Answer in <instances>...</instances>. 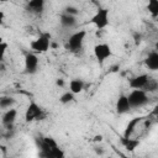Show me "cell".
Segmentation results:
<instances>
[{
    "label": "cell",
    "instance_id": "obj_1",
    "mask_svg": "<svg viewBox=\"0 0 158 158\" xmlns=\"http://www.w3.org/2000/svg\"><path fill=\"white\" fill-rule=\"evenodd\" d=\"M38 147L41 148L40 156L46 158H62L64 157L63 151L59 148L57 141L53 137H41L38 141Z\"/></svg>",
    "mask_w": 158,
    "mask_h": 158
},
{
    "label": "cell",
    "instance_id": "obj_2",
    "mask_svg": "<svg viewBox=\"0 0 158 158\" xmlns=\"http://www.w3.org/2000/svg\"><path fill=\"white\" fill-rule=\"evenodd\" d=\"M51 33L43 32L36 40L30 42V47L35 53H46L48 49H51Z\"/></svg>",
    "mask_w": 158,
    "mask_h": 158
},
{
    "label": "cell",
    "instance_id": "obj_3",
    "mask_svg": "<svg viewBox=\"0 0 158 158\" xmlns=\"http://www.w3.org/2000/svg\"><path fill=\"white\" fill-rule=\"evenodd\" d=\"M89 22L94 25L98 30H104L110 22V10L106 7H98L96 12L91 16Z\"/></svg>",
    "mask_w": 158,
    "mask_h": 158
},
{
    "label": "cell",
    "instance_id": "obj_4",
    "mask_svg": "<svg viewBox=\"0 0 158 158\" xmlns=\"http://www.w3.org/2000/svg\"><path fill=\"white\" fill-rule=\"evenodd\" d=\"M127 99L131 107H142L148 104V93L143 89H132L131 93L127 95Z\"/></svg>",
    "mask_w": 158,
    "mask_h": 158
},
{
    "label": "cell",
    "instance_id": "obj_5",
    "mask_svg": "<svg viewBox=\"0 0 158 158\" xmlns=\"http://www.w3.org/2000/svg\"><path fill=\"white\" fill-rule=\"evenodd\" d=\"M86 37V31L85 30H79L74 33H72L67 41V48L70 52H79L83 48L84 41Z\"/></svg>",
    "mask_w": 158,
    "mask_h": 158
},
{
    "label": "cell",
    "instance_id": "obj_6",
    "mask_svg": "<svg viewBox=\"0 0 158 158\" xmlns=\"http://www.w3.org/2000/svg\"><path fill=\"white\" fill-rule=\"evenodd\" d=\"M43 117H44V114H43L42 107L36 101H30L25 111V121L33 122L37 120H43Z\"/></svg>",
    "mask_w": 158,
    "mask_h": 158
},
{
    "label": "cell",
    "instance_id": "obj_7",
    "mask_svg": "<svg viewBox=\"0 0 158 158\" xmlns=\"http://www.w3.org/2000/svg\"><path fill=\"white\" fill-rule=\"evenodd\" d=\"M38 64H40V59L37 57V53L35 52H27L25 54V73L26 74H35L38 70Z\"/></svg>",
    "mask_w": 158,
    "mask_h": 158
},
{
    "label": "cell",
    "instance_id": "obj_8",
    "mask_svg": "<svg viewBox=\"0 0 158 158\" xmlns=\"http://www.w3.org/2000/svg\"><path fill=\"white\" fill-rule=\"evenodd\" d=\"M111 54V47L107 43H98L94 46V56L99 63H104Z\"/></svg>",
    "mask_w": 158,
    "mask_h": 158
},
{
    "label": "cell",
    "instance_id": "obj_9",
    "mask_svg": "<svg viewBox=\"0 0 158 158\" xmlns=\"http://www.w3.org/2000/svg\"><path fill=\"white\" fill-rule=\"evenodd\" d=\"M17 118V110L14 109V107H10L7 110H5V112L2 114V117H1V125L5 130H10V128H14V125H15V121Z\"/></svg>",
    "mask_w": 158,
    "mask_h": 158
},
{
    "label": "cell",
    "instance_id": "obj_10",
    "mask_svg": "<svg viewBox=\"0 0 158 158\" xmlns=\"http://www.w3.org/2000/svg\"><path fill=\"white\" fill-rule=\"evenodd\" d=\"M46 0H28L26 4V10L32 15H41L44 11Z\"/></svg>",
    "mask_w": 158,
    "mask_h": 158
},
{
    "label": "cell",
    "instance_id": "obj_11",
    "mask_svg": "<svg viewBox=\"0 0 158 158\" xmlns=\"http://www.w3.org/2000/svg\"><path fill=\"white\" fill-rule=\"evenodd\" d=\"M115 109H116V112H117L118 115H125V114L130 112V110H131L132 107H131V105H130V102H128L127 95L121 94V95L117 98Z\"/></svg>",
    "mask_w": 158,
    "mask_h": 158
},
{
    "label": "cell",
    "instance_id": "obj_12",
    "mask_svg": "<svg viewBox=\"0 0 158 158\" xmlns=\"http://www.w3.org/2000/svg\"><path fill=\"white\" fill-rule=\"evenodd\" d=\"M149 78H151V77H149L148 74H146V73L138 74V75H136V77H133V78L130 79L128 86H130L131 89H143Z\"/></svg>",
    "mask_w": 158,
    "mask_h": 158
},
{
    "label": "cell",
    "instance_id": "obj_13",
    "mask_svg": "<svg viewBox=\"0 0 158 158\" xmlns=\"http://www.w3.org/2000/svg\"><path fill=\"white\" fill-rule=\"evenodd\" d=\"M142 120H143V117H133L132 120H130L127 126H126V128H125V131H123L122 137H132V135L135 133L137 126L141 123Z\"/></svg>",
    "mask_w": 158,
    "mask_h": 158
},
{
    "label": "cell",
    "instance_id": "obj_14",
    "mask_svg": "<svg viewBox=\"0 0 158 158\" xmlns=\"http://www.w3.org/2000/svg\"><path fill=\"white\" fill-rule=\"evenodd\" d=\"M144 65L151 70H158V52L152 51L144 59Z\"/></svg>",
    "mask_w": 158,
    "mask_h": 158
},
{
    "label": "cell",
    "instance_id": "obj_15",
    "mask_svg": "<svg viewBox=\"0 0 158 158\" xmlns=\"http://www.w3.org/2000/svg\"><path fill=\"white\" fill-rule=\"evenodd\" d=\"M59 22L63 27L65 28H73L77 26V16H73V15H68V14H64L62 12V15L59 16Z\"/></svg>",
    "mask_w": 158,
    "mask_h": 158
},
{
    "label": "cell",
    "instance_id": "obj_16",
    "mask_svg": "<svg viewBox=\"0 0 158 158\" xmlns=\"http://www.w3.org/2000/svg\"><path fill=\"white\" fill-rule=\"evenodd\" d=\"M121 143L127 151L132 152L139 146V139L132 138V137H121Z\"/></svg>",
    "mask_w": 158,
    "mask_h": 158
},
{
    "label": "cell",
    "instance_id": "obj_17",
    "mask_svg": "<svg viewBox=\"0 0 158 158\" xmlns=\"http://www.w3.org/2000/svg\"><path fill=\"white\" fill-rule=\"evenodd\" d=\"M85 88V83L84 80L81 79H72L69 81V90L73 93V94H79L84 90Z\"/></svg>",
    "mask_w": 158,
    "mask_h": 158
},
{
    "label": "cell",
    "instance_id": "obj_18",
    "mask_svg": "<svg viewBox=\"0 0 158 158\" xmlns=\"http://www.w3.org/2000/svg\"><path fill=\"white\" fill-rule=\"evenodd\" d=\"M16 104V100L12 96H1L0 98V109L2 110H7L10 107H12Z\"/></svg>",
    "mask_w": 158,
    "mask_h": 158
},
{
    "label": "cell",
    "instance_id": "obj_19",
    "mask_svg": "<svg viewBox=\"0 0 158 158\" xmlns=\"http://www.w3.org/2000/svg\"><path fill=\"white\" fill-rule=\"evenodd\" d=\"M147 10L153 19L158 17V0H148Z\"/></svg>",
    "mask_w": 158,
    "mask_h": 158
},
{
    "label": "cell",
    "instance_id": "obj_20",
    "mask_svg": "<svg viewBox=\"0 0 158 158\" xmlns=\"http://www.w3.org/2000/svg\"><path fill=\"white\" fill-rule=\"evenodd\" d=\"M74 99H75V94H73V93L69 90V91L63 93V94L59 96V102L63 104V105H67V104L74 101Z\"/></svg>",
    "mask_w": 158,
    "mask_h": 158
},
{
    "label": "cell",
    "instance_id": "obj_21",
    "mask_svg": "<svg viewBox=\"0 0 158 158\" xmlns=\"http://www.w3.org/2000/svg\"><path fill=\"white\" fill-rule=\"evenodd\" d=\"M157 89H158V83H157V80L153 79V78H149L148 81H147V84H146L144 88H143V90L147 91V93H153V91H156Z\"/></svg>",
    "mask_w": 158,
    "mask_h": 158
},
{
    "label": "cell",
    "instance_id": "obj_22",
    "mask_svg": "<svg viewBox=\"0 0 158 158\" xmlns=\"http://www.w3.org/2000/svg\"><path fill=\"white\" fill-rule=\"evenodd\" d=\"M63 12H64V14H68V15L77 16V15L79 14V10H78V7H75V6H73V5H68V6H65V7L63 9Z\"/></svg>",
    "mask_w": 158,
    "mask_h": 158
},
{
    "label": "cell",
    "instance_id": "obj_23",
    "mask_svg": "<svg viewBox=\"0 0 158 158\" xmlns=\"http://www.w3.org/2000/svg\"><path fill=\"white\" fill-rule=\"evenodd\" d=\"M6 49H7V43H6V42H1V43H0V63L4 62Z\"/></svg>",
    "mask_w": 158,
    "mask_h": 158
},
{
    "label": "cell",
    "instance_id": "obj_24",
    "mask_svg": "<svg viewBox=\"0 0 158 158\" xmlns=\"http://www.w3.org/2000/svg\"><path fill=\"white\" fill-rule=\"evenodd\" d=\"M133 40H135V43L136 44H139L142 42V35L139 32H135L133 33Z\"/></svg>",
    "mask_w": 158,
    "mask_h": 158
},
{
    "label": "cell",
    "instance_id": "obj_25",
    "mask_svg": "<svg viewBox=\"0 0 158 158\" xmlns=\"http://www.w3.org/2000/svg\"><path fill=\"white\" fill-rule=\"evenodd\" d=\"M94 151H95V153H96V154H99V156L104 154V149H102V147H95V148H94Z\"/></svg>",
    "mask_w": 158,
    "mask_h": 158
},
{
    "label": "cell",
    "instance_id": "obj_26",
    "mask_svg": "<svg viewBox=\"0 0 158 158\" xmlns=\"http://www.w3.org/2000/svg\"><path fill=\"white\" fill-rule=\"evenodd\" d=\"M56 84H57V86H63L64 85V80L62 78H59V79L56 80Z\"/></svg>",
    "mask_w": 158,
    "mask_h": 158
},
{
    "label": "cell",
    "instance_id": "obj_27",
    "mask_svg": "<svg viewBox=\"0 0 158 158\" xmlns=\"http://www.w3.org/2000/svg\"><path fill=\"white\" fill-rule=\"evenodd\" d=\"M4 20H5V14H4V11L0 10V26L4 23Z\"/></svg>",
    "mask_w": 158,
    "mask_h": 158
},
{
    "label": "cell",
    "instance_id": "obj_28",
    "mask_svg": "<svg viewBox=\"0 0 158 158\" xmlns=\"http://www.w3.org/2000/svg\"><path fill=\"white\" fill-rule=\"evenodd\" d=\"M95 141H101V136H96L95 137Z\"/></svg>",
    "mask_w": 158,
    "mask_h": 158
},
{
    "label": "cell",
    "instance_id": "obj_29",
    "mask_svg": "<svg viewBox=\"0 0 158 158\" xmlns=\"http://www.w3.org/2000/svg\"><path fill=\"white\" fill-rule=\"evenodd\" d=\"M9 1H11V0H0V2H9Z\"/></svg>",
    "mask_w": 158,
    "mask_h": 158
},
{
    "label": "cell",
    "instance_id": "obj_30",
    "mask_svg": "<svg viewBox=\"0 0 158 158\" xmlns=\"http://www.w3.org/2000/svg\"><path fill=\"white\" fill-rule=\"evenodd\" d=\"M1 42H4V40H2V37H0V43H1Z\"/></svg>",
    "mask_w": 158,
    "mask_h": 158
},
{
    "label": "cell",
    "instance_id": "obj_31",
    "mask_svg": "<svg viewBox=\"0 0 158 158\" xmlns=\"http://www.w3.org/2000/svg\"><path fill=\"white\" fill-rule=\"evenodd\" d=\"M1 136H2V133H1V131H0V138H1Z\"/></svg>",
    "mask_w": 158,
    "mask_h": 158
}]
</instances>
